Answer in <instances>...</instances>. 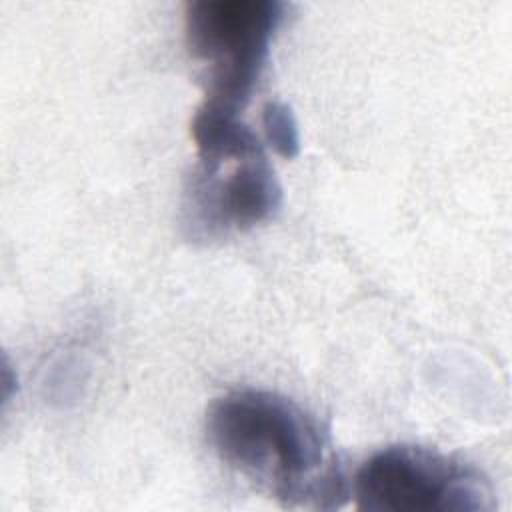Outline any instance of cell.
<instances>
[{"label":"cell","mask_w":512,"mask_h":512,"mask_svg":"<svg viewBox=\"0 0 512 512\" xmlns=\"http://www.w3.org/2000/svg\"><path fill=\"white\" fill-rule=\"evenodd\" d=\"M216 454L284 506L336 508L346 496L342 474L320 424L290 398L238 388L206 414Z\"/></svg>","instance_id":"cell-1"},{"label":"cell","mask_w":512,"mask_h":512,"mask_svg":"<svg viewBox=\"0 0 512 512\" xmlns=\"http://www.w3.org/2000/svg\"><path fill=\"white\" fill-rule=\"evenodd\" d=\"M286 14L278 0H198L186 8V44L204 64L202 104L240 114Z\"/></svg>","instance_id":"cell-2"},{"label":"cell","mask_w":512,"mask_h":512,"mask_svg":"<svg viewBox=\"0 0 512 512\" xmlns=\"http://www.w3.org/2000/svg\"><path fill=\"white\" fill-rule=\"evenodd\" d=\"M356 504L374 512H474L490 508L482 474L432 448L388 446L354 478Z\"/></svg>","instance_id":"cell-3"},{"label":"cell","mask_w":512,"mask_h":512,"mask_svg":"<svg viewBox=\"0 0 512 512\" xmlns=\"http://www.w3.org/2000/svg\"><path fill=\"white\" fill-rule=\"evenodd\" d=\"M282 186L266 152L236 160H200L186 190V228L194 238L246 230L274 216Z\"/></svg>","instance_id":"cell-4"},{"label":"cell","mask_w":512,"mask_h":512,"mask_svg":"<svg viewBox=\"0 0 512 512\" xmlns=\"http://www.w3.org/2000/svg\"><path fill=\"white\" fill-rule=\"evenodd\" d=\"M262 126L270 146L282 158H296L300 152V130L292 108L284 102H268L262 110Z\"/></svg>","instance_id":"cell-5"}]
</instances>
